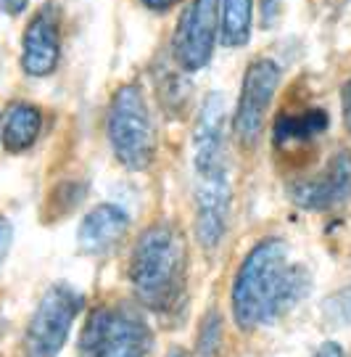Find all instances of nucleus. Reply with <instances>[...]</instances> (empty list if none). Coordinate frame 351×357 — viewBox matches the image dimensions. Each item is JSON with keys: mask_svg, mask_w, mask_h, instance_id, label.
I'll return each instance as SVG.
<instances>
[{"mask_svg": "<svg viewBox=\"0 0 351 357\" xmlns=\"http://www.w3.org/2000/svg\"><path fill=\"white\" fill-rule=\"evenodd\" d=\"M153 344L146 318L132 307H100L90 312L79 336L88 357H146Z\"/></svg>", "mask_w": 351, "mask_h": 357, "instance_id": "4", "label": "nucleus"}, {"mask_svg": "<svg viewBox=\"0 0 351 357\" xmlns=\"http://www.w3.org/2000/svg\"><path fill=\"white\" fill-rule=\"evenodd\" d=\"M219 35V0H190L180 13L172 53L180 69L198 72L209 64Z\"/></svg>", "mask_w": 351, "mask_h": 357, "instance_id": "6", "label": "nucleus"}, {"mask_svg": "<svg viewBox=\"0 0 351 357\" xmlns=\"http://www.w3.org/2000/svg\"><path fill=\"white\" fill-rule=\"evenodd\" d=\"M327 128V114L322 109H309L304 114H290L280 116L275 125V141L277 143H293V141H306L317 132Z\"/></svg>", "mask_w": 351, "mask_h": 357, "instance_id": "13", "label": "nucleus"}, {"mask_svg": "<svg viewBox=\"0 0 351 357\" xmlns=\"http://www.w3.org/2000/svg\"><path fill=\"white\" fill-rule=\"evenodd\" d=\"M26 3L29 0H0V11L8 16H19V13H24Z\"/></svg>", "mask_w": 351, "mask_h": 357, "instance_id": "17", "label": "nucleus"}, {"mask_svg": "<svg viewBox=\"0 0 351 357\" xmlns=\"http://www.w3.org/2000/svg\"><path fill=\"white\" fill-rule=\"evenodd\" d=\"M283 11V0H259V16H262L264 29H272Z\"/></svg>", "mask_w": 351, "mask_h": 357, "instance_id": "15", "label": "nucleus"}, {"mask_svg": "<svg viewBox=\"0 0 351 357\" xmlns=\"http://www.w3.org/2000/svg\"><path fill=\"white\" fill-rule=\"evenodd\" d=\"M130 228V217L125 209L114 204H100L90 209L79 225V246L88 255L109 252Z\"/></svg>", "mask_w": 351, "mask_h": 357, "instance_id": "10", "label": "nucleus"}, {"mask_svg": "<svg viewBox=\"0 0 351 357\" xmlns=\"http://www.w3.org/2000/svg\"><path fill=\"white\" fill-rule=\"evenodd\" d=\"M58 22L53 8H42L32 16L22 40V66L26 75L48 77L58 66Z\"/></svg>", "mask_w": 351, "mask_h": 357, "instance_id": "9", "label": "nucleus"}, {"mask_svg": "<svg viewBox=\"0 0 351 357\" xmlns=\"http://www.w3.org/2000/svg\"><path fill=\"white\" fill-rule=\"evenodd\" d=\"M40 128H42V116L40 109L32 103H13L3 122V146L6 151L22 153L32 143L38 141Z\"/></svg>", "mask_w": 351, "mask_h": 357, "instance_id": "11", "label": "nucleus"}, {"mask_svg": "<svg viewBox=\"0 0 351 357\" xmlns=\"http://www.w3.org/2000/svg\"><path fill=\"white\" fill-rule=\"evenodd\" d=\"M314 357H343V349H341L336 342H327V344L320 347V352Z\"/></svg>", "mask_w": 351, "mask_h": 357, "instance_id": "20", "label": "nucleus"}, {"mask_svg": "<svg viewBox=\"0 0 351 357\" xmlns=\"http://www.w3.org/2000/svg\"><path fill=\"white\" fill-rule=\"evenodd\" d=\"M185 238L175 225L159 222L143 230L130 259V281L148 310L166 312L180 302L185 289Z\"/></svg>", "mask_w": 351, "mask_h": 357, "instance_id": "2", "label": "nucleus"}, {"mask_svg": "<svg viewBox=\"0 0 351 357\" xmlns=\"http://www.w3.org/2000/svg\"><path fill=\"white\" fill-rule=\"evenodd\" d=\"M309 273L290 262L288 243L264 238L243 259L233 283V315L243 331L272 323L309 291Z\"/></svg>", "mask_w": 351, "mask_h": 357, "instance_id": "1", "label": "nucleus"}, {"mask_svg": "<svg viewBox=\"0 0 351 357\" xmlns=\"http://www.w3.org/2000/svg\"><path fill=\"white\" fill-rule=\"evenodd\" d=\"M109 143L114 156L127 169H146L156 156V130L150 109L138 85H125L114 93L109 106Z\"/></svg>", "mask_w": 351, "mask_h": 357, "instance_id": "3", "label": "nucleus"}, {"mask_svg": "<svg viewBox=\"0 0 351 357\" xmlns=\"http://www.w3.org/2000/svg\"><path fill=\"white\" fill-rule=\"evenodd\" d=\"M82 294L72 286H50L40 299L24 333V357H53L66 344L77 315L82 312Z\"/></svg>", "mask_w": 351, "mask_h": 357, "instance_id": "5", "label": "nucleus"}, {"mask_svg": "<svg viewBox=\"0 0 351 357\" xmlns=\"http://www.w3.org/2000/svg\"><path fill=\"white\" fill-rule=\"evenodd\" d=\"M140 3H143L146 8H150V11H169L180 0H140Z\"/></svg>", "mask_w": 351, "mask_h": 357, "instance_id": "19", "label": "nucleus"}, {"mask_svg": "<svg viewBox=\"0 0 351 357\" xmlns=\"http://www.w3.org/2000/svg\"><path fill=\"white\" fill-rule=\"evenodd\" d=\"M11 241H13V228H11V222H8L6 217L0 215V265H3V259L8 257Z\"/></svg>", "mask_w": 351, "mask_h": 357, "instance_id": "16", "label": "nucleus"}, {"mask_svg": "<svg viewBox=\"0 0 351 357\" xmlns=\"http://www.w3.org/2000/svg\"><path fill=\"white\" fill-rule=\"evenodd\" d=\"M277 85L280 66L272 59H254L243 75V90L235 112V135L246 149L256 146V141L262 138L267 109L275 98Z\"/></svg>", "mask_w": 351, "mask_h": 357, "instance_id": "7", "label": "nucleus"}, {"mask_svg": "<svg viewBox=\"0 0 351 357\" xmlns=\"http://www.w3.org/2000/svg\"><path fill=\"white\" fill-rule=\"evenodd\" d=\"M166 357H185V352H182L180 347H172V349H169V355H166Z\"/></svg>", "mask_w": 351, "mask_h": 357, "instance_id": "21", "label": "nucleus"}, {"mask_svg": "<svg viewBox=\"0 0 351 357\" xmlns=\"http://www.w3.org/2000/svg\"><path fill=\"white\" fill-rule=\"evenodd\" d=\"M290 199L301 209H330L351 199V151H336L322 172L299 180L290 188Z\"/></svg>", "mask_w": 351, "mask_h": 357, "instance_id": "8", "label": "nucleus"}, {"mask_svg": "<svg viewBox=\"0 0 351 357\" xmlns=\"http://www.w3.org/2000/svg\"><path fill=\"white\" fill-rule=\"evenodd\" d=\"M219 347H222V323H219L217 312H209L201 323L196 357H219Z\"/></svg>", "mask_w": 351, "mask_h": 357, "instance_id": "14", "label": "nucleus"}, {"mask_svg": "<svg viewBox=\"0 0 351 357\" xmlns=\"http://www.w3.org/2000/svg\"><path fill=\"white\" fill-rule=\"evenodd\" d=\"M343 122H346V130L351 132V82L343 85Z\"/></svg>", "mask_w": 351, "mask_h": 357, "instance_id": "18", "label": "nucleus"}, {"mask_svg": "<svg viewBox=\"0 0 351 357\" xmlns=\"http://www.w3.org/2000/svg\"><path fill=\"white\" fill-rule=\"evenodd\" d=\"M254 0H219V35L227 48H240L251 38Z\"/></svg>", "mask_w": 351, "mask_h": 357, "instance_id": "12", "label": "nucleus"}]
</instances>
